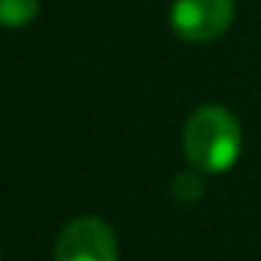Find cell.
Here are the masks:
<instances>
[{
  "instance_id": "obj_4",
  "label": "cell",
  "mask_w": 261,
  "mask_h": 261,
  "mask_svg": "<svg viewBox=\"0 0 261 261\" xmlns=\"http://www.w3.org/2000/svg\"><path fill=\"white\" fill-rule=\"evenodd\" d=\"M40 14V0H0V29H25Z\"/></svg>"
},
{
  "instance_id": "obj_5",
  "label": "cell",
  "mask_w": 261,
  "mask_h": 261,
  "mask_svg": "<svg viewBox=\"0 0 261 261\" xmlns=\"http://www.w3.org/2000/svg\"><path fill=\"white\" fill-rule=\"evenodd\" d=\"M202 194H205V180H202V174H199L197 169L174 174V180H171V197H174L177 202L194 205V202L202 199Z\"/></svg>"
},
{
  "instance_id": "obj_3",
  "label": "cell",
  "mask_w": 261,
  "mask_h": 261,
  "mask_svg": "<svg viewBox=\"0 0 261 261\" xmlns=\"http://www.w3.org/2000/svg\"><path fill=\"white\" fill-rule=\"evenodd\" d=\"M54 261H118L115 233L101 216H76L54 244Z\"/></svg>"
},
{
  "instance_id": "obj_1",
  "label": "cell",
  "mask_w": 261,
  "mask_h": 261,
  "mask_svg": "<svg viewBox=\"0 0 261 261\" xmlns=\"http://www.w3.org/2000/svg\"><path fill=\"white\" fill-rule=\"evenodd\" d=\"M182 152L202 174H225L242 154V124L222 104H202L182 124Z\"/></svg>"
},
{
  "instance_id": "obj_2",
  "label": "cell",
  "mask_w": 261,
  "mask_h": 261,
  "mask_svg": "<svg viewBox=\"0 0 261 261\" xmlns=\"http://www.w3.org/2000/svg\"><path fill=\"white\" fill-rule=\"evenodd\" d=\"M236 20V0H174L169 23L180 40L202 45L225 34Z\"/></svg>"
}]
</instances>
